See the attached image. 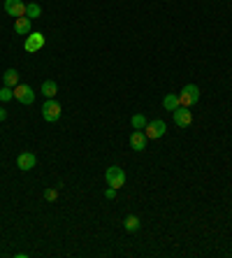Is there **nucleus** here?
Wrapping results in <instances>:
<instances>
[{
    "label": "nucleus",
    "instance_id": "f257e3e1",
    "mask_svg": "<svg viewBox=\"0 0 232 258\" xmlns=\"http://www.w3.org/2000/svg\"><path fill=\"white\" fill-rule=\"evenodd\" d=\"M105 182H107V186H114L116 191H118L121 186H126V170H123V168H118V165L107 168Z\"/></svg>",
    "mask_w": 232,
    "mask_h": 258
},
{
    "label": "nucleus",
    "instance_id": "f03ea898",
    "mask_svg": "<svg viewBox=\"0 0 232 258\" xmlns=\"http://www.w3.org/2000/svg\"><path fill=\"white\" fill-rule=\"evenodd\" d=\"M177 96H179L181 107H193V105L200 100V88L195 84H186L181 88V93H177Z\"/></svg>",
    "mask_w": 232,
    "mask_h": 258
},
{
    "label": "nucleus",
    "instance_id": "7ed1b4c3",
    "mask_svg": "<svg viewBox=\"0 0 232 258\" xmlns=\"http://www.w3.org/2000/svg\"><path fill=\"white\" fill-rule=\"evenodd\" d=\"M42 119L47 123H56L61 119V103L56 98H47V103L42 105Z\"/></svg>",
    "mask_w": 232,
    "mask_h": 258
},
{
    "label": "nucleus",
    "instance_id": "20e7f679",
    "mask_svg": "<svg viewBox=\"0 0 232 258\" xmlns=\"http://www.w3.org/2000/svg\"><path fill=\"white\" fill-rule=\"evenodd\" d=\"M14 100H19L21 105H33V103H35V91H33V86L19 82V84L14 86Z\"/></svg>",
    "mask_w": 232,
    "mask_h": 258
},
{
    "label": "nucleus",
    "instance_id": "39448f33",
    "mask_svg": "<svg viewBox=\"0 0 232 258\" xmlns=\"http://www.w3.org/2000/svg\"><path fill=\"white\" fill-rule=\"evenodd\" d=\"M165 130H167V123L163 121V119H153V121H149L144 133H147L149 140H160L163 135H165Z\"/></svg>",
    "mask_w": 232,
    "mask_h": 258
},
{
    "label": "nucleus",
    "instance_id": "423d86ee",
    "mask_svg": "<svg viewBox=\"0 0 232 258\" xmlns=\"http://www.w3.org/2000/svg\"><path fill=\"white\" fill-rule=\"evenodd\" d=\"M42 47H44V35L42 33H31V35H26L23 49H26L28 54H37Z\"/></svg>",
    "mask_w": 232,
    "mask_h": 258
},
{
    "label": "nucleus",
    "instance_id": "0eeeda50",
    "mask_svg": "<svg viewBox=\"0 0 232 258\" xmlns=\"http://www.w3.org/2000/svg\"><path fill=\"white\" fill-rule=\"evenodd\" d=\"M172 119H174V123L179 128H188L193 123V112H190V107H177L172 112Z\"/></svg>",
    "mask_w": 232,
    "mask_h": 258
},
{
    "label": "nucleus",
    "instance_id": "6e6552de",
    "mask_svg": "<svg viewBox=\"0 0 232 258\" xmlns=\"http://www.w3.org/2000/svg\"><path fill=\"white\" fill-rule=\"evenodd\" d=\"M5 12L19 19V17H26V2L23 0H5Z\"/></svg>",
    "mask_w": 232,
    "mask_h": 258
},
{
    "label": "nucleus",
    "instance_id": "1a4fd4ad",
    "mask_svg": "<svg viewBox=\"0 0 232 258\" xmlns=\"http://www.w3.org/2000/svg\"><path fill=\"white\" fill-rule=\"evenodd\" d=\"M17 165H19V170L28 172L37 165V156L33 151H23V154H19V158H17Z\"/></svg>",
    "mask_w": 232,
    "mask_h": 258
},
{
    "label": "nucleus",
    "instance_id": "9d476101",
    "mask_svg": "<svg viewBox=\"0 0 232 258\" xmlns=\"http://www.w3.org/2000/svg\"><path fill=\"white\" fill-rule=\"evenodd\" d=\"M147 142H149V138L144 130H133L130 133V147L135 151H144L147 149Z\"/></svg>",
    "mask_w": 232,
    "mask_h": 258
},
{
    "label": "nucleus",
    "instance_id": "9b49d317",
    "mask_svg": "<svg viewBox=\"0 0 232 258\" xmlns=\"http://www.w3.org/2000/svg\"><path fill=\"white\" fill-rule=\"evenodd\" d=\"M14 33L21 35V37L31 35L33 33V19H28V17H19V19L14 21Z\"/></svg>",
    "mask_w": 232,
    "mask_h": 258
},
{
    "label": "nucleus",
    "instance_id": "f8f14e48",
    "mask_svg": "<svg viewBox=\"0 0 232 258\" xmlns=\"http://www.w3.org/2000/svg\"><path fill=\"white\" fill-rule=\"evenodd\" d=\"M123 228H126L128 233H137L139 228H142V221H139L135 214H128L126 219H123Z\"/></svg>",
    "mask_w": 232,
    "mask_h": 258
},
{
    "label": "nucleus",
    "instance_id": "ddd939ff",
    "mask_svg": "<svg viewBox=\"0 0 232 258\" xmlns=\"http://www.w3.org/2000/svg\"><path fill=\"white\" fill-rule=\"evenodd\" d=\"M2 84L10 86V88H14V86L19 84V72L14 70V68H10V70H5V75H2Z\"/></svg>",
    "mask_w": 232,
    "mask_h": 258
},
{
    "label": "nucleus",
    "instance_id": "4468645a",
    "mask_svg": "<svg viewBox=\"0 0 232 258\" xmlns=\"http://www.w3.org/2000/svg\"><path fill=\"white\" fill-rule=\"evenodd\" d=\"M163 107L167 109V112H174L177 107H181L179 96H177V93H167V96L163 98Z\"/></svg>",
    "mask_w": 232,
    "mask_h": 258
},
{
    "label": "nucleus",
    "instance_id": "2eb2a0df",
    "mask_svg": "<svg viewBox=\"0 0 232 258\" xmlns=\"http://www.w3.org/2000/svg\"><path fill=\"white\" fill-rule=\"evenodd\" d=\"M42 93L47 98H56V93H58V84H56L53 79H47V82H42Z\"/></svg>",
    "mask_w": 232,
    "mask_h": 258
},
{
    "label": "nucleus",
    "instance_id": "dca6fc26",
    "mask_svg": "<svg viewBox=\"0 0 232 258\" xmlns=\"http://www.w3.org/2000/svg\"><path fill=\"white\" fill-rule=\"evenodd\" d=\"M147 117H144V114H133V117H130V126H133V130H144L147 128Z\"/></svg>",
    "mask_w": 232,
    "mask_h": 258
},
{
    "label": "nucleus",
    "instance_id": "f3484780",
    "mask_svg": "<svg viewBox=\"0 0 232 258\" xmlns=\"http://www.w3.org/2000/svg\"><path fill=\"white\" fill-rule=\"evenodd\" d=\"M40 14H42V7L37 2H28L26 5V17L28 19H40Z\"/></svg>",
    "mask_w": 232,
    "mask_h": 258
},
{
    "label": "nucleus",
    "instance_id": "a211bd4d",
    "mask_svg": "<svg viewBox=\"0 0 232 258\" xmlns=\"http://www.w3.org/2000/svg\"><path fill=\"white\" fill-rule=\"evenodd\" d=\"M0 100H2V103H10V100H14V88H10V86H2V88H0Z\"/></svg>",
    "mask_w": 232,
    "mask_h": 258
},
{
    "label": "nucleus",
    "instance_id": "6ab92c4d",
    "mask_svg": "<svg viewBox=\"0 0 232 258\" xmlns=\"http://www.w3.org/2000/svg\"><path fill=\"white\" fill-rule=\"evenodd\" d=\"M58 198V189H44V200L47 203H53Z\"/></svg>",
    "mask_w": 232,
    "mask_h": 258
},
{
    "label": "nucleus",
    "instance_id": "aec40b11",
    "mask_svg": "<svg viewBox=\"0 0 232 258\" xmlns=\"http://www.w3.org/2000/svg\"><path fill=\"white\" fill-rule=\"evenodd\" d=\"M105 198H107V200H114V198H116V189H114V186H109V189L105 191Z\"/></svg>",
    "mask_w": 232,
    "mask_h": 258
},
{
    "label": "nucleus",
    "instance_id": "412c9836",
    "mask_svg": "<svg viewBox=\"0 0 232 258\" xmlns=\"http://www.w3.org/2000/svg\"><path fill=\"white\" fill-rule=\"evenodd\" d=\"M7 119V112H5V107H0V121H5Z\"/></svg>",
    "mask_w": 232,
    "mask_h": 258
}]
</instances>
